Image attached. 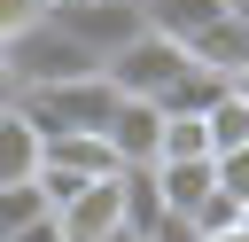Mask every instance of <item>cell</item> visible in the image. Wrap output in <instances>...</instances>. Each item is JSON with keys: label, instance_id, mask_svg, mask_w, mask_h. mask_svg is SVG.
Returning a JSON list of instances; mask_svg holds the SVG:
<instances>
[{"label": "cell", "instance_id": "1", "mask_svg": "<svg viewBox=\"0 0 249 242\" xmlns=\"http://www.w3.org/2000/svg\"><path fill=\"white\" fill-rule=\"evenodd\" d=\"M101 70V55H86L62 23H31V31H16L8 39V78H16V94H31V86H70V78H93Z\"/></svg>", "mask_w": 249, "mask_h": 242}, {"label": "cell", "instance_id": "8", "mask_svg": "<svg viewBox=\"0 0 249 242\" xmlns=\"http://www.w3.org/2000/svg\"><path fill=\"white\" fill-rule=\"evenodd\" d=\"M187 62H202V70H218V78H241V70H249V31H241L233 16H218L210 31L187 39Z\"/></svg>", "mask_w": 249, "mask_h": 242}, {"label": "cell", "instance_id": "20", "mask_svg": "<svg viewBox=\"0 0 249 242\" xmlns=\"http://www.w3.org/2000/svg\"><path fill=\"white\" fill-rule=\"evenodd\" d=\"M0 101H16V78H8V47H0Z\"/></svg>", "mask_w": 249, "mask_h": 242}, {"label": "cell", "instance_id": "16", "mask_svg": "<svg viewBox=\"0 0 249 242\" xmlns=\"http://www.w3.org/2000/svg\"><path fill=\"white\" fill-rule=\"evenodd\" d=\"M210 172H218V195L249 203V148H226V156H210Z\"/></svg>", "mask_w": 249, "mask_h": 242}, {"label": "cell", "instance_id": "15", "mask_svg": "<svg viewBox=\"0 0 249 242\" xmlns=\"http://www.w3.org/2000/svg\"><path fill=\"white\" fill-rule=\"evenodd\" d=\"M163 156H210L202 117H163ZM163 156H156V164H163Z\"/></svg>", "mask_w": 249, "mask_h": 242}, {"label": "cell", "instance_id": "25", "mask_svg": "<svg viewBox=\"0 0 249 242\" xmlns=\"http://www.w3.org/2000/svg\"><path fill=\"white\" fill-rule=\"evenodd\" d=\"M0 109H8V101H0Z\"/></svg>", "mask_w": 249, "mask_h": 242}, {"label": "cell", "instance_id": "19", "mask_svg": "<svg viewBox=\"0 0 249 242\" xmlns=\"http://www.w3.org/2000/svg\"><path fill=\"white\" fill-rule=\"evenodd\" d=\"M8 242H62V226H54V211H39V219H31V226H16Z\"/></svg>", "mask_w": 249, "mask_h": 242}, {"label": "cell", "instance_id": "18", "mask_svg": "<svg viewBox=\"0 0 249 242\" xmlns=\"http://www.w3.org/2000/svg\"><path fill=\"white\" fill-rule=\"evenodd\" d=\"M140 242H202V226H195L187 211H163V219H156V226H148Z\"/></svg>", "mask_w": 249, "mask_h": 242}, {"label": "cell", "instance_id": "23", "mask_svg": "<svg viewBox=\"0 0 249 242\" xmlns=\"http://www.w3.org/2000/svg\"><path fill=\"white\" fill-rule=\"evenodd\" d=\"M101 242H140V234H132V226H117V234H101Z\"/></svg>", "mask_w": 249, "mask_h": 242}, {"label": "cell", "instance_id": "9", "mask_svg": "<svg viewBox=\"0 0 249 242\" xmlns=\"http://www.w3.org/2000/svg\"><path fill=\"white\" fill-rule=\"evenodd\" d=\"M218 16H226V0H140V23L163 31V39H179V47H187L195 31H210Z\"/></svg>", "mask_w": 249, "mask_h": 242}, {"label": "cell", "instance_id": "22", "mask_svg": "<svg viewBox=\"0 0 249 242\" xmlns=\"http://www.w3.org/2000/svg\"><path fill=\"white\" fill-rule=\"evenodd\" d=\"M202 242H249V226H226V234H202Z\"/></svg>", "mask_w": 249, "mask_h": 242}, {"label": "cell", "instance_id": "13", "mask_svg": "<svg viewBox=\"0 0 249 242\" xmlns=\"http://www.w3.org/2000/svg\"><path fill=\"white\" fill-rule=\"evenodd\" d=\"M156 187H163L171 211H195V203L218 187V172H210V156H163V164H156Z\"/></svg>", "mask_w": 249, "mask_h": 242}, {"label": "cell", "instance_id": "21", "mask_svg": "<svg viewBox=\"0 0 249 242\" xmlns=\"http://www.w3.org/2000/svg\"><path fill=\"white\" fill-rule=\"evenodd\" d=\"M226 16H233V23H241V31H249V0H226Z\"/></svg>", "mask_w": 249, "mask_h": 242}, {"label": "cell", "instance_id": "3", "mask_svg": "<svg viewBox=\"0 0 249 242\" xmlns=\"http://www.w3.org/2000/svg\"><path fill=\"white\" fill-rule=\"evenodd\" d=\"M179 70H187V47H179V39H163V31H148V23H140V31L101 62V78H109L124 101H156Z\"/></svg>", "mask_w": 249, "mask_h": 242}, {"label": "cell", "instance_id": "2", "mask_svg": "<svg viewBox=\"0 0 249 242\" xmlns=\"http://www.w3.org/2000/svg\"><path fill=\"white\" fill-rule=\"evenodd\" d=\"M16 109H23L39 133H101L109 109H117V86L93 70V78H70V86H31V94H16Z\"/></svg>", "mask_w": 249, "mask_h": 242}, {"label": "cell", "instance_id": "4", "mask_svg": "<svg viewBox=\"0 0 249 242\" xmlns=\"http://www.w3.org/2000/svg\"><path fill=\"white\" fill-rule=\"evenodd\" d=\"M47 23H62L86 55H117L132 31H140V0H47Z\"/></svg>", "mask_w": 249, "mask_h": 242}, {"label": "cell", "instance_id": "10", "mask_svg": "<svg viewBox=\"0 0 249 242\" xmlns=\"http://www.w3.org/2000/svg\"><path fill=\"white\" fill-rule=\"evenodd\" d=\"M117 211H124V226L132 234H148L171 203H163V187H156V164H124L117 172Z\"/></svg>", "mask_w": 249, "mask_h": 242}, {"label": "cell", "instance_id": "14", "mask_svg": "<svg viewBox=\"0 0 249 242\" xmlns=\"http://www.w3.org/2000/svg\"><path fill=\"white\" fill-rule=\"evenodd\" d=\"M202 133H210V156H226V148H249V101L226 86V94L202 109Z\"/></svg>", "mask_w": 249, "mask_h": 242}, {"label": "cell", "instance_id": "12", "mask_svg": "<svg viewBox=\"0 0 249 242\" xmlns=\"http://www.w3.org/2000/svg\"><path fill=\"white\" fill-rule=\"evenodd\" d=\"M226 86H233V78H218V70L187 62V70H179V78H171V86L156 94V109H163V117H202V109H210V101H218Z\"/></svg>", "mask_w": 249, "mask_h": 242}, {"label": "cell", "instance_id": "5", "mask_svg": "<svg viewBox=\"0 0 249 242\" xmlns=\"http://www.w3.org/2000/svg\"><path fill=\"white\" fill-rule=\"evenodd\" d=\"M101 141L117 148V172H124V164H156V156H163V109H156V101H124V94H117V109H109Z\"/></svg>", "mask_w": 249, "mask_h": 242}, {"label": "cell", "instance_id": "7", "mask_svg": "<svg viewBox=\"0 0 249 242\" xmlns=\"http://www.w3.org/2000/svg\"><path fill=\"white\" fill-rule=\"evenodd\" d=\"M39 164H54L70 180H109L117 172V148L101 133H39Z\"/></svg>", "mask_w": 249, "mask_h": 242}, {"label": "cell", "instance_id": "6", "mask_svg": "<svg viewBox=\"0 0 249 242\" xmlns=\"http://www.w3.org/2000/svg\"><path fill=\"white\" fill-rule=\"evenodd\" d=\"M54 226H62V242H101V234H117V226H124V211H117V172L93 180V187H78V195L54 211Z\"/></svg>", "mask_w": 249, "mask_h": 242}, {"label": "cell", "instance_id": "17", "mask_svg": "<svg viewBox=\"0 0 249 242\" xmlns=\"http://www.w3.org/2000/svg\"><path fill=\"white\" fill-rule=\"evenodd\" d=\"M39 16H47V0H0V47H8L16 31H31Z\"/></svg>", "mask_w": 249, "mask_h": 242}, {"label": "cell", "instance_id": "24", "mask_svg": "<svg viewBox=\"0 0 249 242\" xmlns=\"http://www.w3.org/2000/svg\"><path fill=\"white\" fill-rule=\"evenodd\" d=\"M233 94H241V101H249V70H241V78H233Z\"/></svg>", "mask_w": 249, "mask_h": 242}, {"label": "cell", "instance_id": "11", "mask_svg": "<svg viewBox=\"0 0 249 242\" xmlns=\"http://www.w3.org/2000/svg\"><path fill=\"white\" fill-rule=\"evenodd\" d=\"M39 172V125L8 101L0 109V187H16V180H31Z\"/></svg>", "mask_w": 249, "mask_h": 242}]
</instances>
